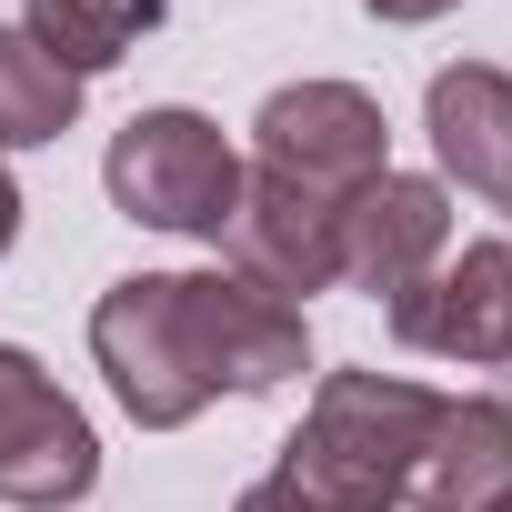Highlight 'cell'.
<instances>
[{"instance_id": "cell-4", "label": "cell", "mask_w": 512, "mask_h": 512, "mask_svg": "<svg viewBox=\"0 0 512 512\" xmlns=\"http://www.w3.org/2000/svg\"><path fill=\"white\" fill-rule=\"evenodd\" d=\"M251 171L302 181L322 201H352L362 181L392 171V121L362 81H282L251 121Z\"/></svg>"}, {"instance_id": "cell-7", "label": "cell", "mask_w": 512, "mask_h": 512, "mask_svg": "<svg viewBox=\"0 0 512 512\" xmlns=\"http://www.w3.org/2000/svg\"><path fill=\"white\" fill-rule=\"evenodd\" d=\"M221 272H241L251 292H272V302L302 312L312 292L342 282V201L251 171V181H241V211H231V231H221Z\"/></svg>"}, {"instance_id": "cell-13", "label": "cell", "mask_w": 512, "mask_h": 512, "mask_svg": "<svg viewBox=\"0 0 512 512\" xmlns=\"http://www.w3.org/2000/svg\"><path fill=\"white\" fill-rule=\"evenodd\" d=\"M161 21V0H21V31L61 61V71H111L141 31Z\"/></svg>"}, {"instance_id": "cell-16", "label": "cell", "mask_w": 512, "mask_h": 512, "mask_svg": "<svg viewBox=\"0 0 512 512\" xmlns=\"http://www.w3.org/2000/svg\"><path fill=\"white\" fill-rule=\"evenodd\" d=\"M11 241H21V181L0 171V251H11Z\"/></svg>"}, {"instance_id": "cell-18", "label": "cell", "mask_w": 512, "mask_h": 512, "mask_svg": "<svg viewBox=\"0 0 512 512\" xmlns=\"http://www.w3.org/2000/svg\"><path fill=\"white\" fill-rule=\"evenodd\" d=\"M502 211H512V201H502Z\"/></svg>"}, {"instance_id": "cell-2", "label": "cell", "mask_w": 512, "mask_h": 512, "mask_svg": "<svg viewBox=\"0 0 512 512\" xmlns=\"http://www.w3.org/2000/svg\"><path fill=\"white\" fill-rule=\"evenodd\" d=\"M241 181H251V171H241V151L221 141V121H211V111H181V101L131 111V121L111 131V151H101L111 211L141 221V231H171V241H221L231 211H241Z\"/></svg>"}, {"instance_id": "cell-3", "label": "cell", "mask_w": 512, "mask_h": 512, "mask_svg": "<svg viewBox=\"0 0 512 512\" xmlns=\"http://www.w3.org/2000/svg\"><path fill=\"white\" fill-rule=\"evenodd\" d=\"M91 362L111 372V402L141 432H181L201 422L221 392L191 352V312H181V272H131L91 302Z\"/></svg>"}, {"instance_id": "cell-10", "label": "cell", "mask_w": 512, "mask_h": 512, "mask_svg": "<svg viewBox=\"0 0 512 512\" xmlns=\"http://www.w3.org/2000/svg\"><path fill=\"white\" fill-rule=\"evenodd\" d=\"M422 131H432L442 191L462 181L472 201H512V71H502V61H452V71H432Z\"/></svg>"}, {"instance_id": "cell-17", "label": "cell", "mask_w": 512, "mask_h": 512, "mask_svg": "<svg viewBox=\"0 0 512 512\" xmlns=\"http://www.w3.org/2000/svg\"><path fill=\"white\" fill-rule=\"evenodd\" d=\"M482 512H512V492H492V502H482Z\"/></svg>"}, {"instance_id": "cell-9", "label": "cell", "mask_w": 512, "mask_h": 512, "mask_svg": "<svg viewBox=\"0 0 512 512\" xmlns=\"http://www.w3.org/2000/svg\"><path fill=\"white\" fill-rule=\"evenodd\" d=\"M452 251V191L422 181V171H382L342 201V282L372 292L382 312Z\"/></svg>"}, {"instance_id": "cell-6", "label": "cell", "mask_w": 512, "mask_h": 512, "mask_svg": "<svg viewBox=\"0 0 512 512\" xmlns=\"http://www.w3.org/2000/svg\"><path fill=\"white\" fill-rule=\"evenodd\" d=\"M382 322H392L402 352H432V362H462V372L512 362V241H452Z\"/></svg>"}, {"instance_id": "cell-8", "label": "cell", "mask_w": 512, "mask_h": 512, "mask_svg": "<svg viewBox=\"0 0 512 512\" xmlns=\"http://www.w3.org/2000/svg\"><path fill=\"white\" fill-rule=\"evenodd\" d=\"M181 312H191V352L211 392H282L312 372V322L272 292H251L241 272H181Z\"/></svg>"}, {"instance_id": "cell-11", "label": "cell", "mask_w": 512, "mask_h": 512, "mask_svg": "<svg viewBox=\"0 0 512 512\" xmlns=\"http://www.w3.org/2000/svg\"><path fill=\"white\" fill-rule=\"evenodd\" d=\"M492 492H512V402L502 392H442L402 502L412 512H482Z\"/></svg>"}, {"instance_id": "cell-14", "label": "cell", "mask_w": 512, "mask_h": 512, "mask_svg": "<svg viewBox=\"0 0 512 512\" xmlns=\"http://www.w3.org/2000/svg\"><path fill=\"white\" fill-rule=\"evenodd\" d=\"M372 21H392V31H422V21H442V11H462V0H362Z\"/></svg>"}, {"instance_id": "cell-5", "label": "cell", "mask_w": 512, "mask_h": 512, "mask_svg": "<svg viewBox=\"0 0 512 512\" xmlns=\"http://www.w3.org/2000/svg\"><path fill=\"white\" fill-rule=\"evenodd\" d=\"M101 482L91 412L41 372V352L0 342V502L11 512H71Z\"/></svg>"}, {"instance_id": "cell-15", "label": "cell", "mask_w": 512, "mask_h": 512, "mask_svg": "<svg viewBox=\"0 0 512 512\" xmlns=\"http://www.w3.org/2000/svg\"><path fill=\"white\" fill-rule=\"evenodd\" d=\"M231 512H312V502H302V492H292L282 472H262V482H251V492L231 502Z\"/></svg>"}, {"instance_id": "cell-12", "label": "cell", "mask_w": 512, "mask_h": 512, "mask_svg": "<svg viewBox=\"0 0 512 512\" xmlns=\"http://www.w3.org/2000/svg\"><path fill=\"white\" fill-rule=\"evenodd\" d=\"M81 71H61L21 21H0V151H41L81 121Z\"/></svg>"}, {"instance_id": "cell-1", "label": "cell", "mask_w": 512, "mask_h": 512, "mask_svg": "<svg viewBox=\"0 0 512 512\" xmlns=\"http://www.w3.org/2000/svg\"><path fill=\"white\" fill-rule=\"evenodd\" d=\"M432 402L442 392H422L402 372H322V392H312V412H302V432L282 442L272 472L312 512H402Z\"/></svg>"}]
</instances>
